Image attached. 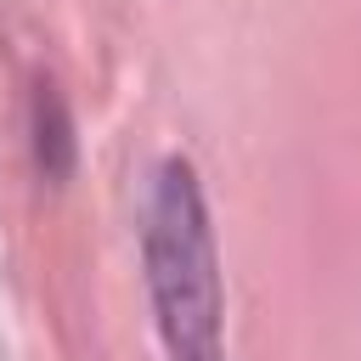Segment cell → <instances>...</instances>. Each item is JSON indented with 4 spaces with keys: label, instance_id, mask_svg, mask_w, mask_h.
I'll return each instance as SVG.
<instances>
[{
    "label": "cell",
    "instance_id": "1",
    "mask_svg": "<svg viewBox=\"0 0 361 361\" xmlns=\"http://www.w3.org/2000/svg\"><path fill=\"white\" fill-rule=\"evenodd\" d=\"M141 259H147V293L169 361H226L214 231H209L203 186L186 158L158 164L147 226H141Z\"/></svg>",
    "mask_w": 361,
    "mask_h": 361
}]
</instances>
